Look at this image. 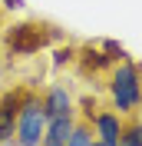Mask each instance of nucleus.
Returning a JSON list of instances; mask_svg holds the SVG:
<instances>
[{
    "mask_svg": "<svg viewBox=\"0 0 142 146\" xmlns=\"http://www.w3.org/2000/svg\"><path fill=\"white\" fill-rule=\"evenodd\" d=\"M76 60H80V66H83V73H103V70H112V60L106 56V50L103 46H93V43H86V46H80L76 50Z\"/></svg>",
    "mask_w": 142,
    "mask_h": 146,
    "instance_id": "6e6552de",
    "label": "nucleus"
},
{
    "mask_svg": "<svg viewBox=\"0 0 142 146\" xmlns=\"http://www.w3.org/2000/svg\"><path fill=\"white\" fill-rule=\"evenodd\" d=\"M23 93H27V86H13V90L0 93V146L13 143V129H17V113H20V103H23Z\"/></svg>",
    "mask_w": 142,
    "mask_h": 146,
    "instance_id": "20e7f679",
    "label": "nucleus"
},
{
    "mask_svg": "<svg viewBox=\"0 0 142 146\" xmlns=\"http://www.w3.org/2000/svg\"><path fill=\"white\" fill-rule=\"evenodd\" d=\"M43 106H46V116H70V113H76L73 96L66 93V86H60V83L46 86V93H43Z\"/></svg>",
    "mask_w": 142,
    "mask_h": 146,
    "instance_id": "0eeeda50",
    "label": "nucleus"
},
{
    "mask_svg": "<svg viewBox=\"0 0 142 146\" xmlns=\"http://www.w3.org/2000/svg\"><path fill=\"white\" fill-rule=\"evenodd\" d=\"M119 146H142V119H132V123H126V126H122Z\"/></svg>",
    "mask_w": 142,
    "mask_h": 146,
    "instance_id": "9d476101",
    "label": "nucleus"
},
{
    "mask_svg": "<svg viewBox=\"0 0 142 146\" xmlns=\"http://www.w3.org/2000/svg\"><path fill=\"white\" fill-rule=\"evenodd\" d=\"M80 106H83V119H93V116H96V100H93V96H83V100H80Z\"/></svg>",
    "mask_w": 142,
    "mask_h": 146,
    "instance_id": "ddd939ff",
    "label": "nucleus"
},
{
    "mask_svg": "<svg viewBox=\"0 0 142 146\" xmlns=\"http://www.w3.org/2000/svg\"><path fill=\"white\" fill-rule=\"evenodd\" d=\"M76 60V46H56L53 50V66L60 70V66H66V63H73Z\"/></svg>",
    "mask_w": 142,
    "mask_h": 146,
    "instance_id": "f8f14e48",
    "label": "nucleus"
},
{
    "mask_svg": "<svg viewBox=\"0 0 142 146\" xmlns=\"http://www.w3.org/2000/svg\"><path fill=\"white\" fill-rule=\"evenodd\" d=\"M96 143V133H93V123L89 119H76V126H73L70 139H66V146H93Z\"/></svg>",
    "mask_w": 142,
    "mask_h": 146,
    "instance_id": "1a4fd4ad",
    "label": "nucleus"
},
{
    "mask_svg": "<svg viewBox=\"0 0 142 146\" xmlns=\"http://www.w3.org/2000/svg\"><path fill=\"white\" fill-rule=\"evenodd\" d=\"M46 106H43V96L33 90L23 93V103H20V113H17V129H13V143L17 146H40L43 139V129H46Z\"/></svg>",
    "mask_w": 142,
    "mask_h": 146,
    "instance_id": "7ed1b4c3",
    "label": "nucleus"
},
{
    "mask_svg": "<svg viewBox=\"0 0 142 146\" xmlns=\"http://www.w3.org/2000/svg\"><path fill=\"white\" fill-rule=\"evenodd\" d=\"M109 100H112L116 113H135L142 106V73L132 60H119L109 70Z\"/></svg>",
    "mask_w": 142,
    "mask_h": 146,
    "instance_id": "f03ea898",
    "label": "nucleus"
},
{
    "mask_svg": "<svg viewBox=\"0 0 142 146\" xmlns=\"http://www.w3.org/2000/svg\"><path fill=\"white\" fill-rule=\"evenodd\" d=\"M93 146H103V143H99V139H96V143H93Z\"/></svg>",
    "mask_w": 142,
    "mask_h": 146,
    "instance_id": "2eb2a0df",
    "label": "nucleus"
},
{
    "mask_svg": "<svg viewBox=\"0 0 142 146\" xmlns=\"http://www.w3.org/2000/svg\"><path fill=\"white\" fill-rule=\"evenodd\" d=\"M103 50H106V56L112 60V63H119V60H129V50H126L122 43H116V40H103Z\"/></svg>",
    "mask_w": 142,
    "mask_h": 146,
    "instance_id": "9b49d317",
    "label": "nucleus"
},
{
    "mask_svg": "<svg viewBox=\"0 0 142 146\" xmlns=\"http://www.w3.org/2000/svg\"><path fill=\"white\" fill-rule=\"evenodd\" d=\"M3 7H7V10H23L27 0H3Z\"/></svg>",
    "mask_w": 142,
    "mask_h": 146,
    "instance_id": "4468645a",
    "label": "nucleus"
},
{
    "mask_svg": "<svg viewBox=\"0 0 142 146\" xmlns=\"http://www.w3.org/2000/svg\"><path fill=\"white\" fill-rule=\"evenodd\" d=\"M89 123H93V133H96V139L103 146H119V136H122V126H126L122 113H116V110H96V116Z\"/></svg>",
    "mask_w": 142,
    "mask_h": 146,
    "instance_id": "39448f33",
    "label": "nucleus"
},
{
    "mask_svg": "<svg viewBox=\"0 0 142 146\" xmlns=\"http://www.w3.org/2000/svg\"><path fill=\"white\" fill-rule=\"evenodd\" d=\"M63 40V30L56 23H40V20H23V23H13L3 33V43L13 56H33L46 46H53Z\"/></svg>",
    "mask_w": 142,
    "mask_h": 146,
    "instance_id": "f257e3e1",
    "label": "nucleus"
},
{
    "mask_svg": "<svg viewBox=\"0 0 142 146\" xmlns=\"http://www.w3.org/2000/svg\"><path fill=\"white\" fill-rule=\"evenodd\" d=\"M73 126H76V113H70V116H50V119H46V129H43L40 146H66Z\"/></svg>",
    "mask_w": 142,
    "mask_h": 146,
    "instance_id": "423d86ee",
    "label": "nucleus"
}]
</instances>
